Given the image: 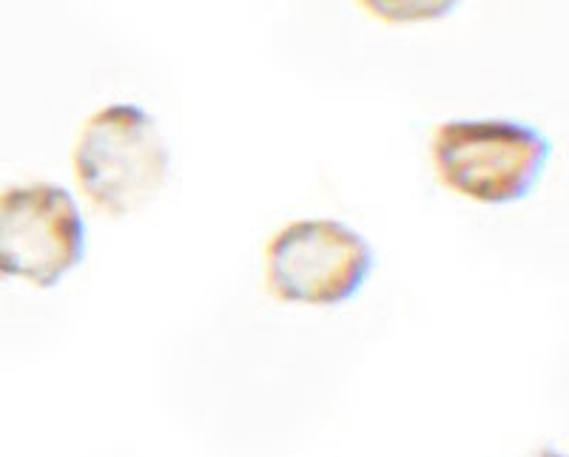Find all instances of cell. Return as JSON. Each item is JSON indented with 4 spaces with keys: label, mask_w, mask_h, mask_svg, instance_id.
I'll return each mask as SVG.
<instances>
[{
    "label": "cell",
    "mask_w": 569,
    "mask_h": 457,
    "mask_svg": "<svg viewBox=\"0 0 569 457\" xmlns=\"http://www.w3.org/2000/svg\"><path fill=\"white\" fill-rule=\"evenodd\" d=\"M552 142L512 116H467L433 134V165L450 191L481 205H512L532 194L550 165Z\"/></svg>",
    "instance_id": "1"
},
{
    "label": "cell",
    "mask_w": 569,
    "mask_h": 457,
    "mask_svg": "<svg viewBox=\"0 0 569 457\" xmlns=\"http://www.w3.org/2000/svg\"><path fill=\"white\" fill-rule=\"evenodd\" d=\"M171 171V149L154 114L111 103L91 114L74 145V176L83 194L111 216L149 205Z\"/></svg>",
    "instance_id": "2"
},
{
    "label": "cell",
    "mask_w": 569,
    "mask_h": 457,
    "mask_svg": "<svg viewBox=\"0 0 569 457\" xmlns=\"http://www.w3.org/2000/svg\"><path fill=\"white\" fill-rule=\"evenodd\" d=\"M373 267V245L337 220L291 222L266 251L268 291L284 304H348L362 293Z\"/></svg>",
    "instance_id": "3"
},
{
    "label": "cell",
    "mask_w": 569,
    "mask_h": 457,
    "mask_svg": "<svg viewBox=\"0 0 569 457\" xmlns=\"http://www.w3.org/2000/svg\"><path fill=\"white\" fill-rule=\"evenodd\" d=\"M86 258V220L54 182L0 191V278L52 291Z\"/></svg>",
    "instance_id": "4"
},
{
    "label": "cell",
    "mask_w": 569,
    "mask_h": 457,
    "mask_svg": "<svg viewBox=\"0 0 569 457\" xmlns=\"http://www.w3.org/2000/svg\"><path fill=\"white\" fill-rule=\"evenodd\" d=\"M373 18L385 23H427L450 18L465 0H356Z\"/></svg>",
    "instance_id": "5"
},
{
    "label": "cell",
    "mask_w": 569,
    "mask_h": 457,
    "mask_svg": "<svg viewBox=\"0 0 569 457\" xmlns=\"http://www.w3.org/2000/svg\"><path fill=\"white\" fill-rule=\"evenodd\" d=\"M527 457H567V455H563V451H558L556 446H541V449H536L532 455H527Z\"/></svg>",
    "instance_id": "6"
}]
</instances>
